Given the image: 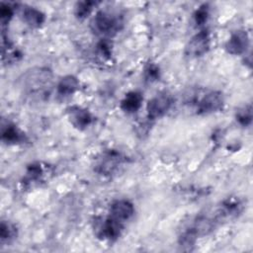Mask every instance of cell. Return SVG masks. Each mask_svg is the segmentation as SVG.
Here are the masks:
<instances>
[{
	"instance_id": "5b68a950",
	"label": "cell",
	"mask_w": 253,
	"mask_h": 253,
	"mask_svg": "<svg viewBox=\"0 0 253 253\" xmlns=\"http://www.w3.org/2000/svg\"><path fill=\"white\" fill-rule=\"evenodd\" d=\"M173 98L168 93H161L154 96L147 103V116L150 120L162 118L172 107Z\"/></svg>"
},
{
	"instance_id": "e0dca14e",
	"label": "cell",
	"mask_w": 253,
	"mask_h": 253,
	"mask_svg": "<svg viewBox=\"0 0 253 253\" xmlns=\"http://www.w3.org/2000/svg\"><path fill=\"white\" fill-rule=\"evenodd\" d=\"M18 235V230L15 224L8 220H2L0 224V240L1 244L12 242Z\"/></svg>"
},
{
	"instance_id": "d6986e66",
	"label": "cell",
	"mask_w": 253,
	"mask_h": 253,
	"mask_svg": "<svg viewBox=\"0 0 253 253\" xmlns=\"http://www.w3.org/2000/svg\"><path fill=\"white\" fill-rule=\"evenodd\" d=\"M236 121L241 125L242 126H247L251 124L252 121V108L250 105L244 106L240 108L236 112Z\"/></svg>"
},
{
	"instance_id": "ffe728a7",
	"label": "cell",
	"mask_w": 253,
	"mask_h": 253,
	"mask_svg": "<svg viewBox=\"0 0 253 253\" xmlns=\"http://www.w3.org/2000/svg\"><path fill=\"white\" fill-rule=\"evenodd\" d=\"M210 15V7L208 4L201 5L194 13V21L197 26L204 25L209 18Z\"/></svg>"
},
{
	"instance_id": "8fae6325",
	"label": "cell",
	"mask_w": 253,
	"mask_h": 253,
	"mask_svg": "<svg viewBox=\"0 0 253 253\" xmlns=\"http://www.w3.org/2000/svg\"><path fill=\"white\" fill-rule=\"evenodd\" d=\"M242 210H243V204L241 200H239L236 197H230L225 199L221 203L215 216L220 221L221 219H224V218H231V217L237 216L242 211Z\"/></svg>"
},
{
	"instance_id": "2e32d148",
	"label": "cell",
	"mask_w": 253,
	"mask_h": 253,
	"mask_svg": "<svg viewBox=\"0 0 253 253\" xmlns=\"http://www.w3.org/2000/svg\"><path fill=\"white\" fill-rule=\"evenodd\" d=\"M44 169L40 162L32 163L27 168V171L23 178V183L26 186H31L39 182H42L44 177Z\"/></svg>"
},
{
	"instance_id": "9a60e30c",
	"label": "cell",
	"mask_w": 253,
	"mask_h": 253,
	"mask_svg": "<svg viewBox=\"0 0 253 253\" xmlns=\"http://www.w3.org/2000/svg\"><path fill=\"white\" fill-rule=\"evenodd\" d=\"M79 89V81L73 75L62 77L56 86V91L59 96L66 97L74 94Z\"/></svg>"
},
{
	"instance_id": "7a4b0ae2",
	"label": "cell",
	"mask_w": 253,
	"mask_h": 253,
	"mask_svg": "<svg viewBox=\"0 0 253 253\" xmlns=\"http://www.w3.org/2000/svg\"><path fill=\"white\" fill-rule=\"evenodd\" d=\"M187 103L193 107L197 114L208 115L222 109L224 97L221 92L215 90H198L187 95Z\"/></svg>"
},
{
	"instance_id": "7402d4cb",
	"label": "cell",
	"mask_w": 253,
	"mask_h": 253,
	"mask_svg": "<svg viewBox=\"0 0 253 253\" xmlns=\"http://www.w3.org/2000/svg\"><path fill=\"white\" fill-rule=\"evenodd\" d=\"M14 15V8L10 4L1 3L0 6V21L2 26H6Z\"/></svg>"
},
{
	"instance_id": "7c38bea8",
	"label": "cell",
	"mask_w": 253,
	"mask_h": 253,
	"mask_svg": "<svg viewBox=\"0 0 253 253\" xmlns=\"http://www.w3.org/2000/svg\"><path fill=\"white\" fill-rule=\"evenodd\" d=\"M1 137L7 144H18L26 140L25 133L21 131L14 124H3L1 127Z\"/></svg>"
},
{
	"instance_id": "ba28073f",
	"label": "cell",
	"mask_w": 253,
	"mask_h": 253,
	"mask_svg": "<svg viewBox=\"0 0 253 253\" xmlns=\"http://www.w3.org/2000/svg\"><path fill=\"white\" fill-rule=\"evenodd\" d=\"M125 223L111 216L110 214L103 220L99 228V236L110 241L118 239L124 229Z\"/></svg>"
},
{
	"instance_id": "30bf717a",
	"label": "cell",
	"mask_w": 253,
	"mask_h": 253,
	"mask_svg": "<svg viewBox=\"0 0 253 253\" xmlns=\"http://www.w3.org/2000/svg\"><path fill=\"white\" fill-rule=\"evenodd\" d=\"M67 116L69 122L78 129L87 128L93 121V117L90 112L79 106L69 107L67 109Z\"/></svg>"
},
{
	"instance_id": "8992f818",
	"label": "cell",
	"mask_w": 253,
	"mask_h": 253,
	"mask_svg": "<svg viewBox=\"0 0 253 253\" xmlns=\"http://www.w3.org/2000/svg\"><path fill=\"white\" fill-rule=\"evenodd\" d=\"M211 46V37L207 30L196 34L186 46V54L189 57H200L208 52Z\"/></svg>"
},
{
	"instance_id": "5bb4252c",
	"label": "cell",
	"mask_w": 253,
	"mask_h": 253,
	"mask_svg": "<svg viewBox=\"0 0 253 253\" xmlns=\"http://www.w3.org/2000/svg\"><path fill=\"white\" fill-rule=\"evenodd\" d=\"M21 15L23 21L32 28H40L45 20L44 14L41 10L31 6H24Z\"/></svg>"
},
{
	"instance_id": "603a6c76",
	"label": "cell",
	"mask_w": 253,
	"mask_h": 253,
	"mask_svg": "<svg viewBox=\"0 0 253 253\" xmlns=\"http://www.w3.org/2000/svg\"><path fill=\"white\" fill-rule=\"evenodd\" d=\"M160 76L159 67L155 63H148L147 66L144 68V78L147 81L153 82L158 80Z\"/></svg>"
},
{
	"instance_id": "9c48e42d",
	"label": "cell",
	"mask_w": 253,
	"mask_h": 253,
	"mask_svg": "<svg viewBox=\"0 0 253 253\" xmlns=\"http://www.w3.org/2000/svg\"><path fill=\"white\" fill-rule=\"evenodd\" d=\"M134 213V207L131 202L128 200L121 199V200H116L114 201L109 210V214L116 219L126 222L131 218V216Z\"/></svg>"
},
{
	"instance_id": "6da1fadb",
	"label": "cell",
	"mask_w": 253,
	"mask_h": 253,
	"mask_svg": "<svg viewBox=\"0 0 253 253\" xmlns=\"http://www.w3.org/2000/svg\"><path fill=\"white\" fill-rule=\"evenodd\" d=\"M52 72L45 67H33L24 72L18 81L22 94L30 100H43L51 90Z\"/></svg>"
},
{
	"instance_id": "52a82bcc",
	"label": "cell",
	"mask_w": 253,
	"mask_h": 253,
	"mask_svg": "<svg viewBox=\"0 0 253 253\" xmlns=\"http://www.w3.org/2000/svg\"><path fill=\"white\" fill-rule=\"evenodd\" d=\"M248 46H249L248 34L242 30L233 32L225 43L226 51L233 55H239L246 52Z\"/></svg>"
},
{
	"instance_id": "44dd1931",
	"label": "cell",
	"mask_w": 253,
	"mask_h": 253,
	"mask_svg": "<svg viewBox=\"0 0 253 253\" xmlns=\"http://www.w3.org/2000/svg\"><path fill=\"white\" fill-rule=\"evenodd\" d=\"M97 52L98 54L105 58V59H110L112 55V45L111 42L108 41V39H102L98 43H97Z\"/></svg>"
},
{
	"instance_id": "4fadbf2b",
	"label": "cell",
	"mask_w": 253,
	"mask_h": 253,
	"mask_svg": "<svg viewBox=\"0 0 253 253\" xmlns=\"http://www.w3.org/2000/svg\"><path fill=\"white\" fill-rule=\"evenodd\" d=\"M142 101H143V97L140 92L130 91L126 93L124 99L122 100L121 109L127 114L136 113L140 109Z\"/></svg>"
},
{
	"instance_id": "277c9868",
	"label": "cell",
	"mask_w": 253,
	"mask_h": 253,
	"mask_svg": "<svg viewBox=\"0 0 253 253\" xmlns=\"http://www.w3.org/2000/svg\"><path fill=\"white\" fill-rule=\"evenodd\" d=\"M126 161V157L121 152L113 149L108 150L102 153L101 157L98 158L94 170L100 175L111 176L119 171Z\"/></svg>"
},
{
	"instance_id": "3957f363",
	"label": "cell",
	"mask_w": 253,
	"mask_h": 253,
	"mask_svg": "<svg viewBox=\"0 0 253 253\" xmlns=\"http://www.w3.org/2000/svg\"><path fill=\"white\" fill-rule=\"evenodd\" d=\"M123 26L122 18L111 11L100 10L91 21L93 32L102 37H112L116 35Z\"/></svg>"
},
{
	"instance_id": "ac0fdd59",
	"label": "cell",
	"mask_w": 253,
	"mask_h": 253,
	"mask_svg": "<svg viewBox=\"0 0 253 253\" xmlns=\"http://www.w3.org/2000/svg\"><path fill=\"white\" fill-rule=\"evenodd\" d=\"M97 4H98L97 2L87 1V0L77 2L75 5V9H74L75 16L80 20L85 19L86 17H88L91 14V12L93 11L94 7H96Z\"/></svg>"
}]
</instances>
